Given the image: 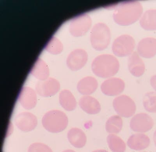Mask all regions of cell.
Segmentation results:
<instances>
[{"label": "cell", "mask_w": 156, "mask_h": 152, "mask_svg": "<svg viewBox=\"0 0 156 152\" xmlns=\"http://www.w3.org/2000/svg\"><path fill=\"white\" fill-rule=\"evenodd\" d=\"M143 8L139 1H128L119 3L113 15L114 20L121 26L133 24L141 17Z\"/></svg>", "instance_id": "6da1fadb"}, {"label": "cell", "mask_w": 156, "mask_h": 152, "mask_svg": "<svg viewBox=\"0 0 156 152\" xmlns=\"http://www.w3.org/2000/svg\"><path fill=\"white\" fill-rule=\"evenodd\" d=\"M92 70L99 77L107 78L115 76L119 71V61L114 56L104 54L97 56L93 60Z\"/></svg>", "instance_id": "7a4b0ae2"}, {"label": "cell", "mask_w": 156, "mask_h": 152, "mask_svg": "<svg viewBox=\"0 0 156 152\" xmlns=\"http://www.w3.org/2000/svg\"><path fill=\"white\" fill-rule=\"evenodd\" d=\"M42 124L48 132L58 133L66 129L68 125V118L63 111L52 110L44 114L42 119Z\"/></svg>", "instance_id": "3957f363"}, {"label": "cell", "mask_w": 156, "mask_h": 152, "mask_svg": "<svg viewBox=\"0 0 156 152\" xmlns=\"http://www.w3.org/2000/svg\"><path fill=\"white\" fill-rule=\"evenodd\" d=\"M111 32L105 24L98 23L93 28L90 35L92 47L97 51H103L108 46L111 41Z\"/></svg>", "instance_id": "277c9868"}, {"label": "cell", "mask_w": 156, "mask_h": 152, "mask_svg": "<svg viewBox=\"0 0 156 152\" xmlns=\"http://www.w3.org/2000/svg\"><path fill=\"white\" fill-rule=\"evenodd\" d=\"M135 42L131 36L124 34L117 38L114 41L112 45L113 52L119 57H125L130 56L134 50Z\"/></svg>", "instance_id": "5b68a950"}, {"label": "cell", "mask_w": 156, "mask_h": 152, "mask_svg": "<svg viewBox=\"0 0 156 152\" xmlns=\"http://www.w3.org/2000/svg\"><path fill=\"white\" fill-rule=\"evenodd\" d=\"M113 106L117 114L123 118H130L136 111V107L134 101L129 96L125 95L114 99Z\"/></svg>", "instance_id": "8992f818"}, {"label": "cell", "mask_w": 156, "mask_h": 152, "mask_svg": "<svg viewBox=\"0 0 156 152\" xmlns=\"http://www.w3.org/2000/svg\"><path fill=\"white\" fill-rule=\"evenodd\" d=\"M91 24V19L88 15L82 14L78 15L71 22L70 33L74 37H82L90 30Z\"/></svg>", "instance_id": "52a82bcc"}, {"label": "cell", "mask_w": 156, "mask_h": 152, "mask_svg": "<svg viewBox=\"0 0 156 152\" xmlns=\"http://www.w3.org/2000/svg\"><path fill=\"white\" fill-rule=\"evenodd\" d=\"M154 125L153 118L146 113L136 114L132 118L130 122V127L132 130L141 133L151 130Z\"/></svg>", "instance_id": "ba28073f"}, {"label": "cell", "mask_w": 156, "mask_h": 152, "mask_svg": "<svg viewBox=\"0 0 156 152\" xmlns=\"http://www.w3.org/2000/svg\"><path fill=\"white\" fill-rule=\"evenodd\" d=\"M59 82L53 78H49L44 81H40L36 85V92L39 96L44 97L55 95L59 91Z\"/></svg>", "instance_id": "9c48e42d"}, {"label": "cell", "mask_w": 156, "mask_h": 152, "mask_svg": "<svg viewBox=\"0 0 156 152\" xmlns=\"http://www.w3.org/2000/svg\"><path fill=\"white\" fill-rule=\"evenodd\" d=\"M16 127L22 132H27L34 130L37 126V121L35 116L29 112H23L15 117Z\"/></svg>", "instance_id": "30bf717a"}, {"label": "cell", "mask_w": 156, "mask_h": 152, "mask_svg": "<svg viewBox=\"0 0 156 152\" xmlns=\"http://www.w3.org/2000/svg\"><path fill=\"white\" fill-rule=\"evenodd\" d=\"M125 83L122 79L112 78L107 79L102 83L101 90L105 95L109 96H118L123 91Z\"/></svg>", "instance_id": "8fae6325"}, {"label": "cell", "mask_w": 156, "mask_h": 152, "mask_svg": "<svg viewBox=\"0 0 156 152\" xmlns=\"http://www.w3.org/2000/svg\"><path fill=\"white\" fill-rule=\"evenodd\" d=\"M87 59L88 55L85 51L82 49H76L68 56L67 65L71 70H79L85 65Z\"/></svg>", "instance_id": "7c38bea8"}, {"label": "cell", "mask_w": 156, "mask_h": 152, "mask_svg": "<svg viewBox=\"0 0 156 152\" xmlns=\"http://www.w3.org/2000/svg\"><path fill=\"white\" fill-rule=\"evenodd\" d=\"M18 100L23 108L32 109L37 105V94L31 88L24 86L21 89L18 96Z\"/></svg>", "instance_id": "4fadbf2b"}, {"label": "cell", "mask_w": 156, "mask_h": 152, "mask_svg": "<svg viewBox=\"0 0 156 152\" xmlns=\"http://www.w3.org/2000/svg\"><path fill=\"white\" fill-rule=\"evenodd\" d=\"M138 53L143 58H150L156 54V39L153 37L143 38L138 44Z\"/></svg>", "instance_id": "5bb4252c"}, {"label": "cell", "mask_w": 156, "mask_h": 152, "mask_svg": "<svg viewBox=\"0 0 156 152\" xmlns=\"http://www.w3.org/2000/svg\"><path fill=\"white\" fill-rule=\"evenodd\" d=\"M150 138L143 133L135 134L131 135L127 142L128 146L132 150H142L149 147Z\"/></svg>", "instance_id": "9a60e30c"}, {"label": "cell", "mask_w": 156, "mask_h": 152, "mask_svg": "<svg viewBox=\"0 0 156 152\" xmlns=\"http://www.w3.org/2000/svg\"><path fill=\"white\" fill-rule=\"evenodd\" d=\"M128 67L129 72L133 76L139 77L144 74L145 65L137 52H133L129 56L128 60Z\"/></svg>", "instance_id": "2e32d148"}, {"label": "cell", "mask_w": 156, "mask_h": 152, "mask_svg": "<svg viewBox=\"0 0 156 152\" xmlns=\"http://www.w3.org/2000/svg\"><path fill=\"white\" fill-rule=\"evenodd\" d=\"M79 105L83 111L90 115L98 114L101 110L99 102L92 96H84L81 97Z\"/></svg>", "instance_id": "e0dca14e"}, {"label": "cell", "mask_w": 156, "mask_h": 152, "mask_svg": "<svg viewBox=\"0 0 156 152\" xmlns=\"http://www.w3.org/2000/svg\"><path fill=\"white\" fill-rule=\"evenodd\" d=\"M98 83L95 78L88 76L83 78L78 83V91L83 95H89L92 94L97 90Z\"/></svg>", "instance_id": "ac0fdd59"}, {"label": "cell", "mask_w": 156, "mask_h": 152, "mask_svg": "<svg viewBox=\"0 0 156 152\" xmlns=\"http://www.w3.org/2000/svg\"><path fill=\"white\" fill-rule=\"evenodd\" d=\"M67 137L71 144L77 148L84 147L87 142L85 134L83 130L78 128H72L68 131Z\"/></svg>", "instance_id": "d6986e66"}, {"label": "cell", "mask_w": 156, "mask_h": 152, "mask_svg": "<svg viewBox=\"0 0 156 152\" xmlns=\"http://www.w3.org/2000/svg\"><path fill=\"white\" fill-rule=\"evenodd\" d=\"M59 101L61 105L66 111H73L76 108L77 104L76 99L69 90H64L61 92Z\"/></svg>", "instance_id": "ffe728a7"}, {"label": "cell", "mask_w": 156, "mask_h": 152, "mask_svg": "<svg viewBox=\"0 0 156 152\" xmlns=\"http://www.w3.org/2000/svg\"><path fill=\"white\" fill-rule=\"evenodd\" d=\"M140 26L147 31L156 30V9L146 11L140 21Z\"/></svg>", "instance_id": "44dd1931"}, {"label": "cell", "mask_w": 156, "mask_h": 152, "mask_svg": "<svg viewBox=\"0 0 156 152\" xmlns=\"http://www.w3.org/2000/svg\"><path fill=\"white\" fill-rule=\"evenodd\" d=\"M30 73L39 80L44 81L48 78L49 70L47 64L38 58L30 71Z\"/></svg>", "instance_id": "7402d4cb"}, {"label": "cell", "mask_w": 156, "mask_h": 152, "mask_svg": "<svg viewBox=\"0 0 156 152\" xmlns=\"http://www.w3.org/2000/svg\"><path fill=\"white\" fill-rule=\"evenodd\" d=\"M107 142L110 150L113 152H125L126 150L125 142L120 137L114 134L107 136Z\"/></svg>", "instance_id": "603a6c76"}, {"label": "cell", "mask_w": 156, "mask_h": 152, "mask_svg": "<svg viewBox=\"0 0 156 152\" xmlns=\"http://www.w3.org/2000/svg\"><path fill=\"white\" fill-rule=\"evenodd\" d=\"M122 119L119 116H112L106 123V130L108 133H118L122 130Z\"/></svg>", "instance_id": "cb8c5ba5"}, {"label": "cell", "mask_w": 156, "mask_h": 152, "mask_svg": "<svg viewBox=\"0 0 156 152\" xmlns=\"http://www.w3.org/2000/svg\"><path fill=\"white\" fill-rule=\"evenodd\" d=\"M143 104L146 111L156 113V92H151L146 93L143 97Z\"/></svg>", "instance_id": "d4e9b609"}, {"label": "cell", "mask_w": 156, "mask_h": 152, "mask_svg": "<svg viewBox=\"0 0 156 152\" xmlns=\"http://www.w3.org/2000/svg\"><path fill=\"white\" fill-rule=\"evenodd\" d=\"M45 49L51 53L54 54L60 53L63 49L62 43L56 38L52 37L45 47Z\"/></svg>", "instance_id": "484cf974"}, {"label": "cell", "mask_w": 156, "mask_h": 152, "mask_svg": "<svg viewBox=\"0 0 156 152\" xmlns=\"http://www.w3.org/2000/svg\"><path fill=\"white\" fill-rule=\"evenodd\" d=\"M28 152H53L47 145L41 143H34L29 146Z\"/></svg>", "instance_id": "4316f807"}, {"label": "cell", "mask_w": 156, "mask_h": 152, "mask_svg": "<svg viewBox=\"0 0 156 152\" xmlns=\"http://www.w3.org/2000/svg\"><path fill=\"white\" fill-rule=\"evenodd\" d=\"M150 83L153 88L156 91V75L152 77L150 79Z\"/></svg>", "instance_id": "83f0119b"}, {"label": "cell", "mask_w": 156, "mask_h": 152, "mask_svg": "<svg viewBox=\"0 0 156 152\" xmlns=\"http://www.w3.org/2000/svg\"><path fill=\"white\" fill-rule=\"evenodd\" d=\"M153 140H154V143L156 147V130L154 132V136H153Z\"/></svg>", "instance_id": "f1b7e54d"}, {"label": "cell", "mask_w": 156, "mask_h": 152, "mask_svg": "<svg viewBox=\"0 0 156 152\" xmlns=\"http://www.w3.org/2000/svg\"><path fill=\"white\" fill-rule=\"evenodd\" d=\"M92 152H108L107 150H94Z\"/></svg>", "instance_id": "f546056e"}, {"label": "cell", "mask_w": 156, "mask_h": 152, "mask_svg": "<svg viewBox=\"0 0 156 152\" xmlns=\"http://www.w3.org/2000/svg\"><path fill=\"white\" fill-rule=\"evenodd\" d=\"M62 152H76L75 151H74V150H64Z\"/></svg>", "instance_id": "4dcf8cb0"}]
</instances>
